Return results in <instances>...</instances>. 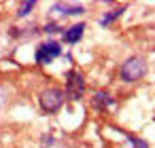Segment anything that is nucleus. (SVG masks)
Here are the masks:
<instances>
[{"instance_id":"5","label":"nucleus","mask_w":155,"mask_h":148,"mask_svg":"<svg viewBox=\"0 0 155 148\" xmlns=\"http://www.w3.org/2000/svg\"><path fill=\"white\" fill-rule=\"evenodd\" d=\"M117 102H115V97H113V93L110 91H106V89H100V91H96L94 95H91V108L96 110V112H108L113 106H115Z\"/></svg>"},{"instance_id":"6","label":"nucleus","mask_w":155,"mask_h":148,"mask_svg":"<svg viewBox=\"0 0 155 148\" xmlns=\"http://www.w3.org/2000/svg\"><path fill=\"white\" fill-rule=\"evenodd\" d=\"M51 13H55L60 17H74V15H83L85 7L77 5V2H53L51 5Z\"/></svg>"},{"instance_id":"12","label":"nucleus","mask_w":155,"mask_h":148,"mask_svg":"<svg viewBox=\"0 0 155 148\" xmlns=\"http://www.w3.org/2000/svg\"><path fill=\"white\" fill-rule=\"evenodd\" d=\"M7 104H9V89L0 83V112L7 108Z\"/></svg>"},{"instance_id":"7","label":"nucleus","mask_w":155,"mask_h":148,"mask_svg":"<svg viewBox=\"0 0 155 148\" xmlns=\"http://www.w3.org/2000/svg\"><path fill=\"white\" fill-rule=\"evenodd\" d=\"M85 24L83 21H79V24H72V26H68V28H64V32H62V40L66 43V45H77L81 38H83V34H85Z\"/></svg>"},{"instance_id":"1","label":"nucleus","mask_w":155,"mask_h":148,"mask_svg":"<svg viewBox=\"0 0 155 148\" xmlns=\"http://www.w3.org/2000/svg\"><path fill=\"white\" fill-rule=\"evenodd\" d=\"M149 72V61L144 55H130L121 61L119 70H117V76L121 83L125 85H134V83H140Z\"/></svg>"},{"instance_id":"10","label":"nucleus","mask_w":155,"mask_h":148,"mask_svg":"<svg viewBox=\"0 0 155 148\" xmlns=\"http://www.w3.org/2000/svg\"><path fill=\"white\" fill-rule=\"evenodd\" d=\"M36 9V2H34V0H28V2H21L19 7H17V19H24V17H28L32 11Z\"/></svg>"},{"instance_id":"11","label":"nucleus","mask_w":155,"mask_h":148,"mask_svg":"<svg viewBox=\"0 0 155 148\" xmlns=\"http://www.w3.org/2000/svg\"><path fill=\"white\" fill-rule=\"evenodd\" d=\"M41 30H43L45 34H49V36H55V34H62V32H64V28H62L58 21H49V24H45Z\"/></svg>"},{"instance_id":"2","label":"nucleus","mask_w":155,"mask_h":148,"mask_svg":"<svg viewBox=\"0 0 155 148\" xmlns=\"http://www.w3.org/2000/svg\"><path fill=\"white\" fill-rule=\"evenodd\" d=\"M66 104V93L58 85H49L38 91V108L43 114H58Z\"/></svg>"},{"instance_id":"8","label":"nucleus","mask_w":155,"mask_h":148,"mask_svg":"<svg viewBox=\"0 0 155 148\" xmlns=\"http://www.w3.org/2000/svg\"><path fill=\"white\" fill-rule=\"evenodd\" d=\"M125 11H127V5H121V7H115L113 11H106V13L98 19L100 28H108V26H110V24H115V21H117V19H119Z\"/></svg>"},{"instance_id":"3","label":"nucleus","mask_w":155,"mask_h":148,"mask_svg":"<svg viewBox=\"0 0 155 148\" xmlns=\"http://www.w3.org/2000/svg\"><path fill=\"white\" fill-rule=\"evenodd\" d=\"M66 80H64V93H66V99H70V102H81L83 97H85V91H87V80H85V76H83V72L81 70H68L66 72V76H64Z\"/></svg>"},{"instance_id":"13","label":"nucleus","mask_w":155,"mask_h":148,"mask_svg":"<svg viewBox=\"0 0 155 148\" xmlns=\"http://www.w3.org/2000/svg\"><path fill=\"white\" fill-rule=\"evenodd\" d=\"M41 142L45 144V148H51V146L55 144V137H53V135H43V137H41Z\"/></svg>"},{"instance_id":"4","label":"nucleus","mask_w":155,"mask_h":148,"mask_svg":"<svg viewBox=\"0 0 155 148\" xmlns=\"http://www.w3.org/2000/svg\"><path fill=\"white\" fill-rule=\"evenodd\" d=\"M62 53H64L62 45L55 38H49V40H43V43L36 45V49H34V61L38 66H49L58 57H62Z\"/></svg>"},{"instance_id":"9","label":"nucleus","mask_w":155,"mask_h":148,"mask_svg":"<svg viewBox=\"0 0 155 148\" xmlns=\"http://www.w3.org/2000/svg\"><path fill=\"white\" fill-rule=\"evenodd\" d=\"M119 131L125 135L130 148H149V142H147V140H142V137H138V135H134V133H127V131H123V129H119Z\"/></svg>"}]
</instances>
